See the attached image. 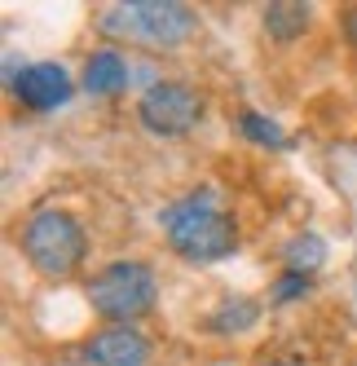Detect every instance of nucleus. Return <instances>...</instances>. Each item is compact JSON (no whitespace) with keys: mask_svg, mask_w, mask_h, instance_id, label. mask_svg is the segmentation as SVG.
<instances>
[{"mask_svg":"<svg viewBox=\"0 0 357 366\" xmlns=\"http://www.w3.org/2000/svg\"><path fill=\"white\" fill-rule=\"evenodd\" d=\"M265 366H300V362H265Z\"/></svg>","mask_w":357,"mask_h":366,"instance_id":"15","label":"nucleus"},{"mask_svg":"<svg viewBox=\"0 0 357 366\" xmlns=\"http://www.w3.org/2000/svg\"><path fill=\"white\" fill-rule=\"evenodd\" d=\"M84 296H89L97 318H106L111 327H133L137 318H146L155 309L159 278L146 260H111V265H101L89 278Z\"/></svg>","mask_w":357,"mask_h":366,"instance_id":"4","label":"nucleus"},{"mask_svg":"<svg viewBox=\"0 0 357 366\" xmlns=\"http://www.w3.org/2000/svg\"><path fill=\"white\" fill-rule=\"evenodd\" d=\"M353 366H357V362H353Z\"/></svg>","mask_w":357,"mask_h":366,"instance_id":"16","label":"nucleus"},{"mask_svg":"<svg viewBox=\"0 0 357 366\" xmlns=\"http://www.w3.org/2000/svg\"><path fill=\"white\" fill-rule=\"evenodd\" d=\"M168 247L190 265H216L238 247V221L221 207L216 190H190L159 212Z\"/></svg>","mask_w":357,"mask_h":366,"instance_id":"1","label":"nucleus"},{"mask_svg":"<svg viewBox=\"0 0 357 366\" xmlns=\"http://www.w3.org/2000/svg\"><path fill=\"white\" fill-rule=\"evenodd\" d=\"M261 318V300H251V296H225L208 318H203V331L208 335H243L251 331Z\"/></svg>","mask_w":357,"mask_h":366,"instance_id":"9","label":"nucleus"},{"mask_svg":"<svg viewBox=\"0 0 357 366\" xmlns=\"http://www.w3.org/2000/svg\"><path fill=\"white\" fill-rule=\"evenodd\" d=\"M309 5H300V0H283V5H269L265 9V31L273 36V40H296V36H304V27H309Z\"/></svg>","mask_w":357,"mask_h":366,"instance_id":"10","label":"nucleus"},{"mask_svg":"<svg viewBox=\"0 0 357 366\" xmlns=\"http://www.w3.org/2000/svg\"><path fill=\"white\" fill-rule=\"evenodd\" d=\"M238 133H243L247 142L265 146V150H287V146H291V137L283 133V124L269 119V115H261V111H243V115H238Z\"/></svg>","mask_w":357,"mask_h":366,"instance_id":"11","label":"nucleus"},{"mask_svg":"<svg viewBox=\"0 0 357 366\" xmlns=\"http://www.w3.org/2000/svg\"><path fill=\"white\" fill-rule=\"evenodd\" d=\"M129 62H124L119 49H97V54L84 58V71H80V84L89 97H115L129 89Z\"/></svg>","mask_w":357,"mask_h":366,"instance_id":"8","label":"nucleus"},{"mask_svg":"<svg viewBox=\"0 0 357 366\" xmlns=\"http://www.w3.org/2000/svg\"><path fill=\"white\" fill-rule=\"evenodd\" d=\"M203 111H208V102L186 80H155L137 97V124L150 137H186L203 119Z\"/></svg>","mask_w":357,"mask_h":366,"instance_id":"5","label":"nucleus"},{"mask_svg":"<svg viewBox=\"0 0 357 366\" xmlns=\"http://www.w3.org/2000/svg\"><path fill=\"white\" fill-rule=\"evenodd\" d=\"M283 260H287V269L313 278L322 269V260H326V243L318 239V234H296V239L283 247Z\"/></svg>","mask_w":357,"mask_h":366,"instance_id":"12","label":"nucleus"},{"mask_svg":"<svg viewBox=\"0 0 357 366\" xmlns=\"http://www.w3.org/2000/svg\"><path fill=\"white\" fill-rule=\"evenodd\" d=\"M97 31L141 49H186L198 36V14L181 0H124L97 14Z\"/></svg>","mask_w":357,"mask_h":366,"instance_id":"2","label":"nucleus"},{"mask_svg":"<svg viewBox=\"0 0 357 366\" xmlns=\"http://www.w3.org/2000/svg\"><path fill=\"white\" fill-rule=\"evenodd\" d=\"M313 292V278L309 274H296V269H283L273 278V287H269V300L273 305H291V300H304Z\"/></svg>","mask_w":357,"mask_h":366,"instance_id":"13","label":"nucleus"},{"mask_svg":"<svg viewBox=\"0 0 357 366\" xmlns=\"http://www.w3.org/2000/svg\"><path fill=\"white\" fill-rule=\"evenodd\" d=\"M22 256H27V265L49 278V282H62L71 278L75 269L84 265L89 256V234L84 225L75 221L71 212H62V207H40V212L27 217V225H22Z\"/></svg>","mask_w":357,"mask_h":366,"instance_id":"3","label":"nucleus"},{"mask_svg":"<svg viewBox=\"0 0 357 366\" xmlns=\"http://www.w3.org/2000/svg\"><path fill=\"white\" fill-rule=\"evenodd\" d=\"M84 366H150V340L137 327H101L80 345Z\"/></svg>","mask_w":357,"mask_h":366,"instance_id":"7","label":"nucleus"},{"mask_svg":"<svg viewBox=\"0 0 357 366\" xmlns=\"http://www.w3.org/2000/svg\"><path fill=\"white\" fill-rule=\"evenodd\" d=\"M9 89H14V97H18L27 111L44 115V111L66 107L71 93H75V80L66 75L62 62H31V66H22L14 80H9Z\"/></svg>","mask_w":357,"mask_h":366,"instance_id":"6","label":"nucleus"},{"mask_svg":"<svg viewBox=\"0 0 357 366\" xmlns=\"http://www.w3.org/2000/svg\"><path fill=\"white\" fill-rule=\"evenodd\" d=\"M344 27H348V40L357 44V9H348V18H344Z\"/></svg>","mask_w":357,"mask_h":366,"instance_id":"14","label":"nucleus"}]
</instances>
